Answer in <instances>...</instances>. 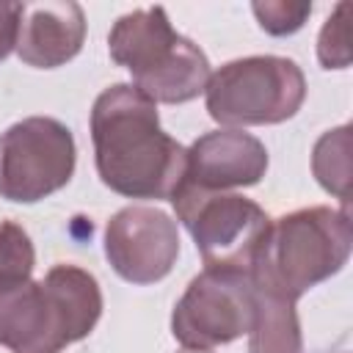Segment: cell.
I'll use <instances>...</instances> for the list:
<instances>
[{
    "label": "cell",
    "instance_id": "12",
    "mask_svg": "<svg viewBox=\"0 0 353 353\" xmlns=\"http://www.w3.org/2000/svg\"><path fill=\"white\" fill-rule=\"evenodd\" d=\"M248 353H303L295 301L254 284V323L248 331Z\"/></svg>",
    "mask_w": 353,
    "mask_h": 353
},
{
    "label": "cell",
    "instance_id": "5",
    "mask_svg": "<svg viewBox=\"0 0 353 353\" xmlns=\"http://www.w3.org/2000/svg\"><path fill=\"white\" fill-rule=\"evenodd\" d=\"M306 99V77L292 58L248 55L223 63L204 85V105L223 127L281 124Z\"/></svg>",
    "mask_w": 353,
    "mask_h": 353
},
{
    "label": "cell",
    "instance_id": "11",
    "mask_svg": "<svg viewBox=\"0 0 353 353\" xmlns=\"http://www.w3.org/2000/svg\"><path fill=\"white\" fill-rule=\"evenodd\" d=\"M85 41V14L80 3H22L17 55L36 69H55L72 61Z\"/></svg>",
    "mask_w": 353,
    "mask_h": 353
},
{
    "label": "cell",
    "instance_id": "4",
    "mask_svg": "<svg viewBox=\"0 0 353 353\" xmlns=\"http://www.w3.org/2000/svg\"><path fill=\"white\" fill-rule=\"evenodd\" d=\"M108 52L154 105L190 102L210 80L207 55L199 44L174 30L163 6L121 14L108 33Z\"/></svg>",
    "mask_w": 353,
    "mask_h": 353
},
{
    "label": "cell",
    "instance_id": "15",
    "mask_svg": "<svg viewBox=\"0 0 353 353\" xmlns=\"http://www.w3.org/2000/svg\"><path fill=\"white\" fill-rule=\"evenodd\" d=\"M251 11L259 28L270 36H290L303 28L312 14V3H292V0H259L251 3Z\"/></svg>",
    "mask_w": 353,
    "mask_h": 353
},
{
    "label": "cell",
    "instance_id": "8",
    "mask_svg": "<svg viewBox=\"0 0 353 353\" xmlns=\"http://www.w3.org/2000/svg\"><path fill=\"white\" fill-rule=\"evenodd\" d=\"M254 281L248 270L204 268L190 279L171 312V334L185 350H212L248 334Z\"/></svg>",
    "mask_w": 353,
    "mask_h": 353
},
{
    "label": "cell",
    "instance_id": "1",
    "mask_svg": "<svg viewBox=\"0 0 353 353\" xmlns=\"http://www.w3.org/2000/svg\"><path fill=\"white\" fill-rule=\"evenodd\" d=\"M94 163L124 199H168L185 179L188 149L160 127L157 105L132 83L108 85L91 108Z\"/></svg>",
    "mask_w": 353,
    "mask_h": 353
},
{
    "label": "cell",
    "instance_id": "9",
    "mask_svg": "<svg viewBox=\"0 0 353 353\" xmlns=\"http://www.w3.org/2000/svg\"><path fill=\"white\" fill-rule=\"evenodd\" d=\"M105 256L130 284H154L171 273L179 256L176 221L146 204L121 207L105 226Z\"/></svg>",
    "mask_w": 353,
    "mask_h": 353
},
{
    "label": "cell",
    "instance_id": "14",
    "mask_svg": "<svg viewBox=\"0 0 353 353\" xmlns=\"http://www.w3.org/2000/svg\"><path fill=\"white\" fill-rule=\"evenodd\" d=\"M33 265L36 251L30 234L14 221H0V290L28 281Z\"/></svg>",
    "mask_w": 353,
    "mask_h": 353
},
{
    "label": "cell",
    "instance_id": "17",
    "mask_svg": "<svg viewBox=\"0 0 353 353\" xmlns=\"http://www.w3.org/2000/svg\"><path fill=\"white\" fill-rule=\"evenodd\" d=\"M19 19H22V3L0 0V61L8 58L11 50H17Z\"/></svg>",
    "mask_w": 353,
    "mask_h": 353
},
{
    "label": "cell",
    "instance_id": "16",
    "mask_svg": "<svg viewBox=\"0 0 353 353\" xmlns=\"http://www.w3.org/2000/svg\"><path fill=\"white\" fill-rule=\"evenodd\" d=\"M347 3H339L334 14L325 19L317 36V61L323 69H347L350 50H347Z\"/></svg>",
    "mask_w": 353,
    "mask_h": 353
},
{
    "label": "cell",
    "instance_id": "13",
    "mask_svg": "<svg viewBox=\"0 0 353 353\" xmlns=\"http://www.w3.org/2000/svg\"><path fill=\"white\" fill-rule=\"evenodd\" d=\"M312 174L342 207L350 201V124L323 132L312 149Z\"/></svg>",
    "mask_w": 353,
    "mask_h": 353
},
{
    "label": "cell",
    "instance_id": "3",
    "mask_svg": "<svg viewBox=\"0 0 353 353\" xmlns=\"http://www.w3.org/2000/svg\"><path fill=\"white\" fill-rule=\"evenodd\" d=\"M347 207H301L268 223L262 245L251 265V279L290 301H298L314 284L336 276L350 259Z\"/></svg>",
    "mask_w": 353,
    "mask_h": 353
},
{
    "label": "cell",
    "instance_id": "10",
    "mask_svg": "<svg viewBox=\"0 0 353 353\" xmlns=\"http://www.w3.org/2000/svg\"><path fill=\"white\" fill-rule=\"evenodd\" d=\"M268 171V149L259 138L243 130H212L196 138L188 149L182 185L199 190L251 188Z\"/></svg>",
    "mask_w": 353,
    "mask_h": 353
},
{
    "label": "cell",
    "instance_id": "2",
    "mask_svg": "<svg viewBox=\"0 0 353 353\" xmlns=\"http://www.w3.org/2000/svg\"><path fill=\"white\" fill-rule=\"evenodd\" d=\"M102 314L99 281L77 265H52L41 281L0 290V345L11 353H61Z\"/></svg>",
    "mask_w": 353,
    "mask_h": 353
},
{
    "label": "cell",
    "instance_id": "6",
    "mask_svg": "<svg viewBox=\"0 0 353 353\" xmlns=\"http://www.w3.org/2000/svg\"><path fill=\"white\" fill-rule=\"evenodd\" d=\"M179 223L190 232L207 268L248 270L268 232V212L240 193L179 185L171 196Z\"/></svg>",
    "mask_w": 353,
    "mask_h": 353
},
{
    "label": "cell",
    "instance_id": "7",
    "mask_svg": "<svg viewBox=\"0 0 353 353\" xmlns=\"http://www.w3.org/2000/svg\"><path fill=\"white\" fill-rule=\"evenodd\" d=\"M74 163L72 130L52 116H28L0 135V199L41 201L69 185Z\"/></svg>",
    "mask_w": 353,
    "mask_h": 353
},
{
    "label": "cell",
    "instance_id": "18",
    "mask_svg": "<svg viewBox=\"0 0 353 353\" xmlns=\"http://www.w3.org/2000/svg\"><path fill=\"white\" fill-rule=\"evenodd\" d=\"M182 353H210V350H182Z\"/></svg>",
    "mask_w": 353,
    "mask_h": 353
}]
</instances>
